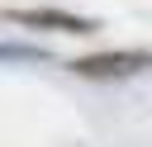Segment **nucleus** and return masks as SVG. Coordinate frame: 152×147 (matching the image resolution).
<instances>
[{
	"mask_svg": "<svg viewBox=\"0 0 152 147\" xmlns=\"http://www.w3.org/2000/svg\"><path fill=\"white\" fill-rule=\"evenodd\" d=\"M133 66H147V57H142V52H109V57H86V62H76V71H86V76H95V71H133Z\"/></svg>",
	"mask_w": 152,
	"mask_h": 147,
	"instance_id": "nucleus-1",
	"label": "nucleus"
}]
</instances>
